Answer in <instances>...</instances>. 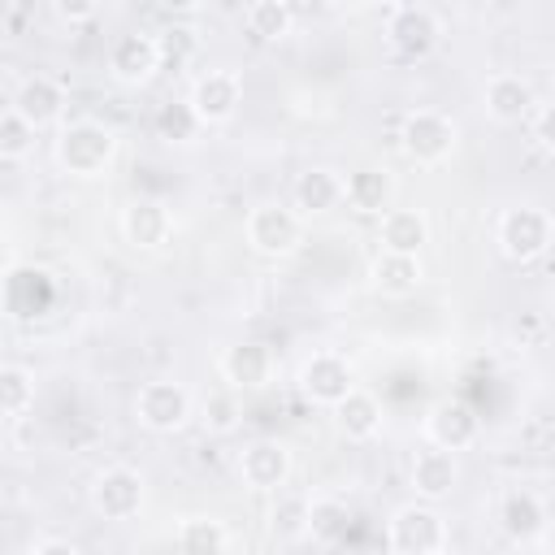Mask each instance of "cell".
<instances>
[{
	"label": "cell",
	"mask_w": 555,
	"mask_h": 555,
	"mask_svg": "<svg viewBox=\"0 0 555 555\" xmlns=\"http://www.w3.org/2000/svg\"><path fill=\"white\" fill-rule=\"evenodd\" d=\"M425 282L421 273V256H399V251H377L369 260V286L386 299H403Z\"/></svg>",
	"instance_id": "22"
},
{
	"label": "cell",
	"mask_w": 555,
	"mask_h": 555,
	"mask_svg": "<svg viewBox=\"0 0 555 555\" xmlns=\"http://www.w3.org/2000/svg\"><path fill=\"white\" fill-rule=\"evenodd\" d=\"M195 416H199V425H204L208 434H234V429L243 425V399H238V390H234V386L208 390V395L199 399Z\"/></svg>",
	"instance_id": "30"
},
{
	"label": "cell",
	"mask_w": 555,
	"mask_h": 555,
	"mask_svg": "<svg viewBox=\"0 0 555 555\" xmlns=\"http://www.w3.org/2000/svg\"><path fill=\"white\" fill-rule=\"evenodd\" d=\"M347 525H351V507L334 494H317L312 499V516H308V538L321 542V546H338L347 538Z\"/></svg>",
	"instance_id": "28"
},
{
	"label": "cell",
	"mask_w": 555,
	"mask_h": 555,
	"mask_svg": "<svg viewBox=\"0 0 555 555\" xmlns=\"http://www.w3.org/2000/svg\"><path fill=\"white\" fill-rule=\"evenodd\" d=\"M121 225V238L134 247V251H165L173 243V212L165 199H152V195H139L121 208L117 217Z\"/></svg>",
	"instance_id": "14"
},
{
	"label": "cell",
	"mask_w": 555,
	"mask_h": 555,
	"mask_svg": "<svg viewBox=\"0 0 555 555\" xmlns=\"http://www.w3.org/2000/svg\"><path fill=\"white\" fill-rule=\"evenodd\" d=\"M26 555H87L78 542H69V538H39Z\"/></svg>",
	"instance_id": "36"
},
{
	"label": "cell",
	"mask_w": 555,
	"mask_h": 555,
	"mask_svg": "<svg viewBox=\"0 0 555 555\" xmlns=\"http://www.w3.org/2000/svg\"><path fill=\"white\" fill-rule=\"evenodd\" d=\"M195 416V399L182 382L173 377H152L139 386L134 395V421L147 429V434H178L186 421Z\"/></svg>",
	"instance_id": "5"
},
{
	"label": "cell",
	"mask_w": 555,
	"mask_h": 555,
	"mask_svg": "<svg viewBox=\"0 0 555 555\" xmlns=\"http://www.w3.org/2000/svg\"><path fill=\"white\" fill-rule=\"evenodd\" d=\"M35 408V373L26 364H4L0 369V412L4 421H22Z\"/></svg>",
	"instance_id": "31"
},
{
	"label": "cell",
	"mask_w": 555,
	"mask_h": 555,
	"mask_svg": "<svg viewBox=\"0 0 555 555\" xmlns=\"http://www.w3.org/2000/svg\"><path fill=\"white\" fill-rule=\"evenodd\" d=\"M494 243L512 264H533L555 243V217L542 204H512L494 221Z\"/></svg>",
	"instance_id": "3"
},
{
	"label": "cell",
	"mask_w": 555,
	"mask_h": 555,
	"mask_svg": "<svg viewBox=\"0 0 555 555\" xmlns=\"http://www.w3.org/2000/svg\"><path fill=\"white\" fill-rule=\"evenodd\" d=\"M52 13H56L61 22H91L100 9H95L91 0H56V4H52Z\"/></svg>",
	"instance_id": "35"
},
{
	"label": "cell",
	"mask_w": 555,
	"mask_h": 555,
	"mask_svg": "<svg viewBox=\"0 0 555 555\" xmlns=\"http://www.w3.org/2000/svg\"><path fill=\"white\" fill-rule=\"evenodd\" d=\"M295 386H299V395H304L312 408H330V412H334V408L356 390V373H351L347 356H338V351H312V356L299 364Z\"/></svg>",
	"instance_id": "8"
},
{
	"label": "cell",
	"mask_w": 555,
	"mask_h": 555,
	"mask_svg": "<svg viewBox=\"0 0 555 555\" xmlns=\"http://www.w3.org/2000/svg\"><path fill=\"white\" fill-rule=\"evenodd\" d=\"M408 481H412L416 499H425V503L451 499L455 486H460V460H455V451H442V447H429V442H425V447L412 455Z\"/></svg>",
	"instance_id": "18"
},
{
	"label": "cell",
	"mask_w": 555,
	"mask_h": 555,
	"mask_svg": "<svg viewBox=\"0 0 555 555\" xmlns=\"http://www.w3.org/2000/svg\"><path fill=\"white\" fill-rule=\"evenodd\" d=\"M243 26H247L251 39L278 43V39H286V35L295 30V9L282 4V0H251V4L243 9Z\"/></svg>",
	"instance_id": "26"
},
{
	"label": "cell",
	"mask_w": 555,
	"mask_h": 555,
	"mask_svg": "<svg viewBox=\"0 0 555 555\" xmlns=\"http://www.w3.org/2000/svg\"><path fill=\"white\" fill-rule=\"evenodd\" d=\"M160 65H165L160 39L147 35V30H126V35H117L108 43V74L121 87H147Z\"/></svg>",
	"instance_id": "10"
},
{
	"label": "cell",
	"mask_w": 555,
	"mask_h": 555,
	"mask_svg": "<svg viewBox=\"0 0 555 555\" xmlns=\"http://www.w3.org/2000/svg\"><path fill=\"white\" fill-rule=\"evenodd\" d=\"M438 555H451V551H438Z\"/></svg>",
	"instance_id": "37"
},
{
	"label": "cell",
	"mask_w": 555,
	"mask_h": 555,
	"mask_svg": "<svg viewBox=\"0 0 555 555\" xmlns=\"http://www.w3.org/2000/svg\"><path fill=\"white\" fill-rule=\"evenodd\" d=\"M113 156H117V134H113L104 121H95V117L61 121V130H56V139H52V160H56V169L69 173V178H82V182L104 178L108 165H113Z\"/></svg>",
	"instance_id": "1"
},
{
	"label": "cell",
	"mask_w": 555,
	"mask_h": 555,
	"mask_svg": "<svg viewBox=\"0 0 555 555\" xmlns=\"http://www.w3.org/2000/svg\"><path fill=\"white\" fill-rule=\"evenodd\" d=\"M295 473V455L278 438H256L238 451V481L260 494H278Z\"/></svg>",
	"instance_id": "11"
},
{
	"label": "cell",
	"mask_w": 555,
	"mask_h": 555,
	"mask_svg": "<svg viewBox=\"0 0 555 555\" xmlns=\"http://www.w3.org/2000/svg\"><path fill=\"white\" fill-rule=\"evenodd\" d=\"M35 130H43V126H56L61 121V113H65V82L61 78H52V74H30V78H22L17 82V91H13V100H9Z\"/></svg>",
	"instance_id": "20"
},
{
	"label": "cell",
	"mask_w": 555,
	"mask_h": 555,
	"mask_svg": "<svg viewBox=\"0 0 555 555\" xmlns=\"http://www.w3.org/2000/svg\"><path fill=\"white\" fill-rule=\"evenodd\" d=\"M152 130H156V139H160V143L186 147V143H195V139H199L204 121L195 117V108H191L186 100H169V104H160V108H156Z\"/></svg>",
	"instance_id": "27"
},
{
	"label": "cell",
	"mask_w": 555,
	"mask_h": 555,
	"mask_svg": "<svg viewBox=\"0 0 555 555\" xmlns=\"http://www.w3.org/2000/svg\"><path fill=\"white\" fill-rule=\"evenodd\" d=\"M343 204L360 217H386L395 208V173L382 169V165H360L347 173V191H343Z\"/></svg>",
	"instance_id": "21"
},
{
	"label": "cell",
	"mask_w": 555,
	"mask_h": 555,
	"mask_svg": "<svg viewBox=\"0 0 555 555\" xmlns=\"http://www.w3.org/2000/svg\"><path fill=\"white\" fill-rule=\"evenodd\" d=\"M156 39H160V56L173 61V65H178L182 56H191V48H195V30H191V26H169V30L156 35Z\"/></svg>",
	"instance_id": "33"
},
{
	"label": "cell",
	"mask_w": 555,
	"mask_h": 555,
	"mask_svg": "<svg viewBox=\"0 0 555 555\" xmlns=\"http://www.w3.org/2000/svg\"><path fill=\"white\" fill-rule=\"evenodd\" d=\"M186 104L195 108V117L204 126H225V121H234V113L243 104V78L234 69H204L191 82Z\"/></svg>",
	"instance_id": "13"
},
{
	"label": "cell",
	"mask_w": 555,
	"mask_h": 555,
	"mask_svg": "<svg viewBox=\"0 0 555 555\" xmlns=\"http://www.w3.org/2000/svg\"><path fill=\"white\" fill-rule=\"evenodd\" d=\"M451 542V525L438 512V503L412 499L399 503L386 520V551L390 555H438Z\"/></svg>",
	"instance_id": "2"
},
{
	"label": "cell",
	"mask_w": 555,
	"mask_h": 555,
	"mask_svg": "<svg viewBox=\"0 0 555 555\" xmlns=\"http://www.w3.org/2000/svg\"><path fill=\"white\" fill-rule=\"evenodd\" d=\"M35 126L13 108V104H4V113H0V160H9V165H17V160H26L30 152H35Z\"/></svg>",
	"instance_id": "32"
},
{
	"label": "cell",
	"mask_w": 555,
	"mask_h": 555,
	"mask_svg": "<svg viewBox=\"0 0 555 555\" xmlns=\"http://www.w3.org/2000/svg\"><path fill=\"white\" fill-rule=\"evenodd\" d=\"M217 369H221L225 386H234V390H264L273 382V373H278V356H273L269 343L243 338V343H230L221 351Z\"/></svg>",
	"instance_id": "17"
},
{
	"label": "cell",
	"mask_w": 555,
	"mask_h": 555,
	"mask_svg": "<svg viewBox=\"0 0 555 555\" xmlns=\"http://www.w3.org/2000/svg\"><path fill=\"white\" fill-rule=\"evenodd\" d=\"M455 143H460V126L442 108H412L399 126V152L421 169L442 165L455 152Z\"/></svg>",
	"instance_id": "4"
},
{
	"label": "cell",
	"mask_w": 555,
	"mask_h": 555,
	"mask_svg": "<svg viewBox=\"0 0 555 555\" xmlns=\"http://www.w3.org/2000/svg\"><path fill=\"white\" fill-rule=\"evenodd\" d=\"M494 520H499V529H503L507 542L529 546V542H538V538L546 533V520H551V516H546V503H542L538 490H529V486H512V490L499 494Z\"/></svg>",
	"instance_id": "16"
},
{
	"label": "cell",
	"mask_w": 555,
	"mask_h": 555,
	"mask_svg": "<svg viewBox=\"0 0 555 555\" xmlns=\"http://www.w3.org/2000/svg\"><path fill=\"white\" fill-rule=\"evenodd\" d=\"M308 516H312V499L282 486L273 494V507H269V533L278 542H304L308 538Z\"/></svg>",
	"instance_id": "25"
},
{
	"label": "cell",
	"mask_w": 555,
	"mask_h": 555,
	"mask_svg": "<svg viewBox=\"0 0 555 555\" xmlns=\"http://www.w3.org/2000/svg\"><path fill=\"white\" fill-rule=\"evenodd\" d=\"M421 429H425V442H429V447H442V451H455V455H460V451L477 447V438H481V416H477L464 399H438V403H429Z\"/></svg>",
	"instance_id": "12"
},
{
	"label": "cell",
	"mask_w": 555,
	"mask_h": 555,
	"mask_svg": "<svg viewBox=\"0 0 555 555\" xmlns=\"http://www.w3.org/2000/svg\"><path fill=\"white\" fill-rule=\"evenodd\" d=\"M377 243H382V251L421 256V247L429 243V217L421 208H390L377 221Z\"/></svg>",
	"instance_id": "24"
},
{
	"label": "cell",
	"mask_w": 555,
	"mask_h": 555,
	"mask_svg": "<svg viewBox=\"0 0 555 555\" xmlns=\"http://www.w3.org/2000/svg\"><path fill=\"white\" fill-rule=\"evenodd\" d=\"M247 243L256 256L282 260L304 243V217L291 204H256L247 212Z\"/></svg>",
	"instance_id": "9"
},
{
	"label": "cell",
	"mask_w": 555,
	"mask_h": 555,
	"mask_svg": "<svg viewBox=\"0 0 555 555\" xmlns=\"http://www.w3.org/2000/svg\"><path fill=\"white\" fill-rule=\"evenodd\" d=\"M343 191H347V178L330 165H308L304 173H295L291 182V208L299 217H325L343 204Z\"/></svg>",
	"instance_id": "19"
},
{
	"label": "cell",
	"mask_w": 555,
	"mask_h": 555,
	"mask_svg": "<svg viewBox=\"0 0 555 555\" xmlns=\"http://www.w3.org/2000/svg\"><path fill=\"white\" fill-rule=\"evenodd\" d=\"M225 525L217 516H186L178 525V555H225Z\"/></svg>",
	"instance_id": "29"
},
{
	"label": "cell",
	"mask_w": 555,
	"mask_h": 555,
	"mask_svg": "<svg viewBox=\"0 0 555 555\" xmlns=\"http://www.w3.org/2000/svg\"><path fill=\"white\" fill-rule=\"evenodd\" d=\"M382 421H386L382 399H377L373 390H364V386H356V390L334 408V425H338V434H343L347 442H369V438H377V434H382Z\"/></svg>",
	"instance_id": "23"
},
{
	"label": "cell",
	"mask_w": 555,
	"mask_h": 555,
	"mask_svg": "<svg viewBox=\"0 0 555 555\" xmlns=\"http://www.w3.org/2000/svg\"><path fill=\"white\" fill-rule=\"evenodd\" d=\"M143 494H147V481H143V473L134 464H108L87 486V499H91L95 516H104V520H130V516H139Z\"/></svg>",
	"instance_id": "7"
},
{
	"label": "cell",
	"mask_w": 555,
	"mask_h": 555,
	"mask_svg": "<svg viewBox=\"0 0 555 555\" xmlns=\"http://www.w3.org/2000/svg\"><path fill=\"white\" fill-rule=\"evenodd\" d=\"M386 43L403 61H425L442 43V17L429 4H395L386 13Z\"/></svg>",
	"instance_id": "6"
},
{
	"label": "cell",
	"mask_w": 555,
	"mask_h": 555,
	"mask_svg": "<svg viewBox=\"0 0 555 555\" xmlns=\"http://www.w3.org/2000/svg\"><path fill=\"white\" fill-rule=\"evenodd\" d=\"M533 143L546 156H555V100L551 104H538V113H533Z\"/></svg>",
	"instance_id": "34"
},
{
	"label": "cell",
	"mask_w": 555,
	"mask_h": 555,
	"mask_svg": "<svg viewBox=\"0 0 555 555\" xmlns=\"http://www.w3.org/2000/svg\"><path fill=\"white\" fill-rule=\"evenodd\" d=\"M481 108H486V117L499 121V126H520L525 117L538 113V91H533V82H529L525 74L499 69V74H490L486 87H481Z\"/></svg>",
	"instance_id": "15"
}]
</instances>
